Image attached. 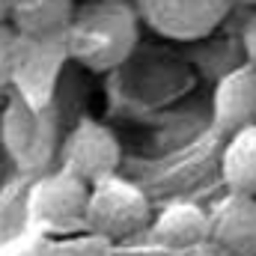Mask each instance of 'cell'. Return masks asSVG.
Returning <instances> with one entry per match:
<instances>
[{
  "label": "cell",
  "mask_w": 256,
  "mask_h": 256,
  "mask_svg": "<svg viewBox=\"0 0 256 256\" xmlns=\"http://www.w3.org/2000/svg\"><path fill=\"white\" fill-rule=\"evenodd\" d=\"M140 39V15L128 0L80 3L63 45L66 54L90 72L120 68L134 54Z\"/></svg>",
  "instance_id": "6da1fadb"
},
{
  "label": "cell",
  "mask_w": 256,
  "mask_h": 256,
  "mask_svg": "<svg viewBox=\"0 0 256 256\" xmlns=\"http://www.w3.org/2000/svg\"><path fill=\"white\" fill-rule=\"evenodd\" d=\"M0 140L15 167L27 173H39L51 164L60 131H57V114L51 108H36L24 98H15L6 104L0 120Z\"/></svg>",
  "instance_id": "7a4b0ae2"
},
{
  "label": "cell",
  "mask_w": 256,
  "mask_h": 256,
  "mask_svg": "<svg viewBox=\"0 0 256 256\" xmlns=\"http://www.w3.org/2000/svg\"><path fill=\"white\" fill-rule=\"evenodd\" d=\"M232 0H134L140 21L164 39L196 42L220 27Z\"/></svg>",
  "instance_id": "3957f363"
},
{
  "label": "cell",
  "mask_w": 256,
  "mask_h": 256,
  "mask_svg": "<svg viewBox=\"0 0 256 256\" xmlns=\"http://www.w3.org/2000/svg\"><path fill=\"white\" fill-rule=\"evenodd\" d=\"M149 196L134 182L110 176L90 188L86 202V226L108 238H126L149 224Z\"/></svg>",
  "instance_id": "277c9868"
},
{
  "label": "cell",
  "mask_w": 256,
  "mask_h": 256,
  "mask_svg": "<svg viewBox=\"0 0 256 256\" xmlns=\"http://www.w3.org/2000/svg\"><path fill=\"white\" fill-rule=\"evenodd\" d=\"M86 202L90 185L72 173H48L36 179L27 194V218L33 226L48 232H68L86 226Z\"/></svg>",
  "instance_id": "5b68a950"
},
{
  "label": "cell",
  "mask_w": 256,
  "mask_h": 256,
  "mask_svg": "<svg viewBox=\"0 0 256 256\" xmlns=\"http://www.w3.org/2000/svg\"><path fill=\"white\" fill-rule=\"evenodd\" d=\"M120 158H122V149H120L116 134L92 120H80L60 146L63 170L78 176L80 182H86L90 188L102 179L116 176Z\"/></svg>",
  "instance_id": "8992f818"
},
{
  "label": "cell",
  "mask_w": 256,
  "mask_h": 256,
  "mask_svg": "<svg viewBox=\"0 0 256 256\" xmlns=\"http://www.w3.org/2000/svg\"><path fill=\"white\" fill-rule=\"evenodd\" d=\"M208 238L226 256H256V196L226 194L208 212Z\"/></svg>",
  "instance_id": "52a82bcc"
},
{
  "label": "cell",
  "mask_w": 256,
  "mask_h": 256,
  "mask_svg": "<svg viewBox=\"0 0 256 256\" xmlns=\"http://www.w3.org/2000/svg\"><path fill=\"white\" fill-rule=\"evenodd\" d=\"M212 114H214V126L226 131L230 137L236 131L256 126V68L250 63L226 72L218 80Z\"/></svg>",
  "instance_id": "ba28073f"
},
{
  "label": "cell",
  "mask_w": 256,
  "mask_h": 256,
  "mask_svg": "<svg viewBox=\"0 0 256 256\" xmlns=\"http://www.w3.org/2000/svg\"><path fill=\"white\" fill-rule=\"evenodd\" d=\"M74 12V0H12L9 24L24 42L51 45L66 39Z\"/></svg>",
  "instance_id": "9c48e42d"
},
{
  "label": "cell",
  "mask_w": 256,
  "mask_h": 256,
  "mask_svg": "<svg viewBox=\"0 0 256 256\" xmlns=\"http://www.w3.org/2000/svg\"><path fill=\"white\" fill-rule=\"evenodd\" d=\"M152 236L158 244L170 250H185L208 238V212H202L196 202L179 200L170 202L152 224Z\"/></svg>",
  "instance_id": "30bf717a"
},
{
  "label": "cell",
  "mask_w": 256,
  "mask_h": 256,
  "mask_svg": "<svg viewBox=\"0 0 256 256\" xmlns=\"http://www.w3.org/2000/svg\"><path fill=\"white\" fill-rule=\"evenodd\" d=\"M224 182L232 194L256 196V126L236 131L224 149Z\"/></svg>",
  "instance_id": "8fae6325"
},
{
  "label": "cell",
  "mask_w": 256,
  "mask_h": 256,
  "mask_svg": "<svg viewBox=\"0 0 256 256\" xmlns=\"http://www.w3.org/2000/svg\"><path fill=\"white\" fill-rule=\"evenodd\" d=\"M21 36L12 30L9 21L0 24V90H6L15 80V72L21 63Z\"/></svg>",
  "instance_id": "7c38bea8"
},
{
  "label": "cell",
  "mask_w": 256,
  "mask_h": 256,
  "mask_svg": "<svg viewBox=\"0 0 256 256\" xmlns=\"http://www.w3.org/2000/svg\"><path fill=\"white\" fill-rule=\"evenodd\" d=\"M242 48H244L248 63L256 68V12L244 21V30H242Z\"/></svg>",
  "instance_id": "4fadbf2b"
},
{
  "label": "cell",
  "mask_w": 256,
  "mask_h": 256,
  "mask_svg": "<svg viewBox=\"0 0 256 256\" xmlns=\"http://www.w3.org/2000/svg\"><path fill=\"white\" fill-rule=\"evenodd\" d=\"M9 6H12V0H0V24L9 21Z\"/></svg>",
  "instance_id": "5bb4252c"
},
{
  "label": "cell",
  "mask_w": 256,
  "mask_h": 256,
  "mask_svg": "<svg viewBox=\"0 0 256 256\" xmlns=\"http://www.w3.org/2000/svg\"><path fill=\"white\" fill-rule=\"evenodd\" d=\"M232 3H242V6H256V0H232Z\"/></svg>",
  "instance_id": "9a60e30c"
},
{
  "label": "cell",
  "mask_w": 256,
  "mask_h": 256,
  "mask_svg": "<svg viewBox=\"0 0 256 256\" xmlns=\"http://www.w3.org/2000/svg\"><path fill=\"white\" fill-rule=\"evenodd\" d=\"M84 3H92V0H84Z\"/></svg>",
  "instance_id": "2e32d148"
}]
</instances>
